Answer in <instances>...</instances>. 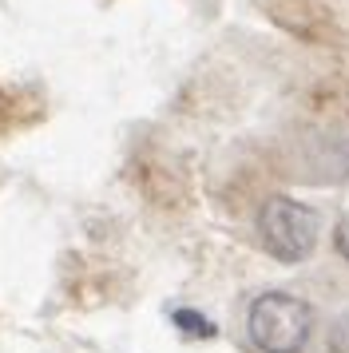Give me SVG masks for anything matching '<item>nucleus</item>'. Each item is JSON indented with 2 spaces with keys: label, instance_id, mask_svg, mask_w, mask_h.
Listing matches in <instances>:
<instances>
[{
  "label": "nucleus",
  "instance_id": "3",
  "mask_svg": "<svg viewBox=\"0 0 349 353\" xmlns=\"http://www.w3.org/2000/svg\"><path fill=\"white\" fill-rule=\"evenodd\" d=\"M266 8L282 28H290L301 40H330L333 36V20L317 0H266Z\"/></svg>",
  "mask_w": 349,
  "mask_h": 353
},
{
  "label": "nucleus",
  "instance_id": "1",
  "mask_svg": "<svg viewBox=\"0 0 349 353\" xmlns=\"http://www.w3.org/2000/svg\"><path fill=\"white\" fill-rule=\"evenodd\" d=\"M246 330L262 353H301L314 330V310L286 290H266L250 302Z\"/></svg>",
  "mask_w": 349,
  "mask_h": 353
},
{
  "label": "nucleus",
  "instance_id": "7",
  "mask_svg": "<svg viewBox=\"0 0 349 353\" xmlns=\"http://www.w3.org/2000/svg\"><path fill=\"white\" fill-rule=\"evenodd\" d=\"M8 119H12V99L4 96V88H0V131L8 128Z\"/></svg>",
  "mask_w": 349,
  "mask_h": 353
},
{
  "label": "nucleus",
  "instance_id": "6",
  "mask_svg": "<svg viewBox=\"0 0 349 353\" xmlns=\"http://www.w3.org/2000/svg\"><path fill=\"white\" fill-rule=\"evenodd\" d=\"M333 242H337V250L349 258V219H341V223H337V230H333Z\"/></svg>",
  "mask_w": 349,
  "mask_h": 353
},
{
  "label": "nucleus",
  "instance_id": "5",
  "mask_svg": "<svg viewBox=\"0 0 349 353\" xmlns=\"http://www.w3.org/2000/svg\"><path fill=\"white\" fill-rule=\"evenodd\" d=\"M333 350H337V353H349V318H337V321H333Z\"/></svg>",
  "mask_w": 349,
  "mask_h": 353
},
{
  "label": "nucleus",
  "instance_id": "2",
  "mask_svg": "<svg viewBox=\"0 0 349 353\" xmlns=\"http://www.w3.org/2000/svg\"><path fill=\"white\" fill-rule=\"evenodd\" d=\"M258 234L278 262H301L317 246V214L290 194H270L258 210Z\"/></svg>",
  "mask_w": 349,
  "mask_h": 353
},
{
  "label": "nucleus",
  "instance_id": "4",
  "mask_svg": "<svg viewBox=\"0 0 349 353\" xmlns=\"http://www.w3.org/2000/svg\"><path fill=\"white\" fill-rule=\"evenodd\" d=\"M174 325H179L183 334H190V337H215L219 334L215 321H206L199 310H174Z\"/></svg>",
  "mask_w": 349,
  "mask_h": 353
}]
</instances>
